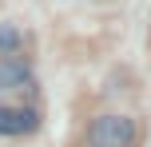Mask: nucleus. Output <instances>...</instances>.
<instances>
[{
    "label": "nucleus",
    "instance_id": "nucleus-1",
    "mask_svg": "<svg viewBox=\"0 0 151 147\" xmlns=\"http://www.w3.org/2000/svg\"><path fill=\"white\" fill-rule=\"evenodd\" d=\"M131 139H135V123L127 115H99L88 127L91 147H131Z\"/></svg>",
    "mask_w": 151,
    "mask_h": 147
},
{
    "label": "nucleus",
    "instance_id": "nucleus-2",
    "mask_svg": "<svg viewBox=\"0 0 151 147\" xmlns=\"http://www.w3.org/2000/svg\"><path fill=\"white\" fill-rule=\"evenodd\" d=\"M24 131H36V111L0 108V135H24Z\"/></svg>",
    "mask_w": 151,
    "mask_h": 147
},
{
    "label": "nucleus",
    "instance_id": "nucleus-3",
    "mask_svg": "<svg viewBox=\"0 0 151 147\" xmlns=\"http://www.w3.org/2000/svg\"><path fill=\"white\" fill-rule=\"evenodd\" d=\"M32 80V68L24 60H16V56H4L0 60V92H16V87H24Z\"/></svg>",
    "mask_w": 151,
    "mask_h": 147
},
{
    "label": "nucleus",
    "instance_id": "nucleus-4",
    "mask_svg": "<svg viewBox=\"0 0 151 147\" xmlns=\"http://www.w3.org/2000/svg\"><path fill=\"white\" fill-rule=\"evenodd\" d=\"M20 48V32L12 24H0V52H16Z\"/></svg>",
    "mask_w": 151,
    "mask_h": 147
}]
</instances>
